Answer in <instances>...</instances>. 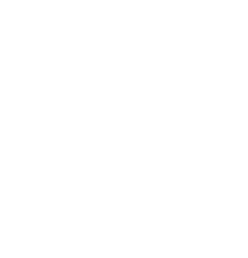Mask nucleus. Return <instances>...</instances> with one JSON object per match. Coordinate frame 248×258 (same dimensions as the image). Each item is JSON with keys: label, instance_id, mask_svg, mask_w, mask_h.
I'll use <instances>...</instances> for the list:
<instances>
[]
</instances>
